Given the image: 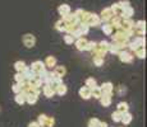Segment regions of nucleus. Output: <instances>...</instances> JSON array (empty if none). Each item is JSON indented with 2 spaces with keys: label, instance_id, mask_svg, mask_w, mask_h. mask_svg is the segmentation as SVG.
<instances>
[{
  "label": "nucleus",
  "instance_id": "33",
  "mask_svg": "<svg viewBox=\"0 0 147 127\" xmlns=\"http://www.w3.org/2000/svg\"><path fill=\"white\" fill-rule=\"evenodd\" d=\"M134 55L137 56L138 59H141V60H143V59L146 57V49H145V47H141V49L136 50V51H134Z\"/></svg>",
  "mask_w": 147,
  "mask_h": 127
},
{
  "label": "nucleus",
  "instance_id": "10",
  "mask_svg": "<svg viewBox=\"0 0 147 127\" xmlns=\"http://www.w3.org/2000/svg\"><path fill=\"white\" fill-rule=\"evenodd\" d=\"M87 42H88V39L84 38V37L77 38V39L74 41V46H76V49H77L78 51H84V49H86Z\"/></svg>",
  "mask_w": 147,
  "mask_h": 127
},
{
  "label": "nucleus",
  "instance_id": "28",
  "mask_svg": "<svg viewBox=\"0 0 147 127\" xmlns=\"http://www.w3.org/2000/svg\"><path fill=\"white\" fill-rule=\"evenodd\" d=\"M14 102H16L18 106H23V104L26 103V95H24L23 93H18V94H16V97H14Z\"/></svg>",
  "mask_w": 147,
  "mask_h": 127
},
{
  "label": "nucleus",
  "instance_id": "38",
  "mask_svg": "<svg viewBox=\"0 0 147 127\" xmlns=\"http://www.w3.org/2000/svg\"><path fill=\"white\" fill-rule=\"evenodd\" d=\"M121 114H123V113H120L119 111L113 112V113H111V120L114 121V122H120V121H121Z\"/></svg>",
  "mask_w": 147,
  "mask_h": 127
},
{
  "label": "nucleus",
  "instance_id": "9",
  "mask_svg": "<svg viewBox=\"0 0 147 127\" xmlns=\"http://www.w3.org/2000/svg\"><path fill=\"white\" fill-rule=\"evenodd\" d=\"M100 89H101L102 94H113V92H114V85H113V83H110V81H106V83H104L102 85L100 86Z\"/></svg>",
  "mask_w": 147,
  "mask_h": 127
},
{
  "label": "nucleus",
  "instance_id": "14",
  "mask_svg": "<svg viewBox=\"0 0 147 127\" xmlns=\"http://www.w3.org/2000/svg\"><path fill=\"white\" fill-rule=\"evenodd\" d=\"M78 93H80V97L82 98V99H84V100H88L90 98H91V89L87 88L86 85L82 86Z\"/></svg>",
  "mask_w": 147,
  "mask_h": 127
},
{
  "label": "nucleus",
  "instance_id": "12",
  "mask_svg": "<svg viewBox=\"0 0 147 127\" xmlns=\"http://www.w3.org/2000/svg\"><path fill=\"white\" fill-rule=\"evenodd\" d=\"M58 13H59V15H61V18H63V17L68 15L69 13H72V9H70V7L68 4H61L58 7Z\"/></svg>",
  "mask_w": 147,
  "mask_h": 127
},
{
  "label": "nucleus",
  "instance_id": "2",
  "mask_svg": "<svg viewBox=\"0 0 147 127\" xmlns=\"http://www.w3.org/2000/svg\"><path fill=\"white\" fill-rule=\"evenodd\" d=\"M146 45V38L145 37H141V36H136L133 39H131L129 41V45H128V49L131 51H134L141 49V47H145Z\"/></svg>",
  "mask_w": 147,
  "mask_h": 127
},
{
  "label": "nucleus",
  "instance_id": "16",
  "mask_svg": "<svg viewBox=\"0 0 147 127\" xmlns=\"http://www.w3.org/2000/svg\"><path fill=\"white\" fill-rule=\"evenodd\" d=\"M44 64H45V67L46 69H54V67L56 66V59L54 57V56H47L46 59H45V61H44Z\"/></svg>",
  "mask_w": 147,
  "mask_h": 127
},
{
  "label": "nucleus",
  "instance_id": "25",
  "mask_svg": "<svg viewBox=\"0 0 147 127\" xmlns=\"http://www.w3.org/2000/svg\"><path fill=\"white\" fill-rule=\"evenodd\" d=\"M22 74H23V76H24V79H26V81H28V80H31L32 78H35L36 76V74L32 71V70L30 69V66H26L24 67V70L22 71Z\"/></svg>",
  "mask_w": 147,
  "mask_h": 127
},
{
  "label": "nucleus",
  "instance_id": "8",
  "mask_svg": "<svg viewBox=\"0 0 147 127\" xmlns=\"http://www.w3.org/2000/svg\"><path fill=\"white\" fill-rule=\"evenodd\" d=\"M41 92L44 93V95L46 98H53L54 95H55V90L50 84H42L41 86Z\"/></svg>",
  "mask_w": 147,
  "mask_h": 127
},
{
  "label": "nucleus",
  "instance_id": "27",
  "mask_svg": "<svg viewBox=\"0 0 147 127\" xmlns=\"http://www.w3.org/2000/svg\"><path fill=\"white\" fill-rule=\"evenodd\" d=\"M117 111H119L120 113H125V112H129V104L127 102H119L117 106Z\"/></svg>",
  "mask_w": 147,
  "mask_h": 127
},
{
  "label": "nucleus",
  "instance_id": "21",
  "mask_svg": "<svg viewBox=\"0 0 147 127\" xmlns=\"http://www.w3.org/2000/svg\"><path fill=\"white\" fill-rule=\"evenodd\" d=\"M110 24H111L113 28H115V29H120L121 28V17L113 15V18L110 19Z\"/></svg>",
  "mask_w": 147,
  "mask_h": 127
},
{
  "label": "nucleus",
  "instance_id": "42",
  "mask_svg": "<svg viewBox=\"0 0 147 127\" xmlns=\"http://www.w3.org/2000/svg\"><path fill=\"white\" fill-rule=\"evenodd\" d=\"M96 43H97V42H95V41H88V42H87V45H86V49H84V51H90V52H91V51L95 49Z\"/></svg>",
  "mask_w": 147,
  "mask_h": 127
},
{
  "label": "nucleus",
  "instance_id": "7",
  "mask_svg": "<svg viewBox=\"0 0 147 127\" xmlns=\"http://www.w3.org/2000/svg\"><path fill=\"white\" fill-rule=\"evenodd\" d=\"M100 19H101V22L102 23H109L110 22V19L113 18V12H111V9L110 8H104L102 10H101V13H100Z\"/></svg>",
  "mask_w": 147,
  "mask_h": 127
},
{
  "label": "nucleus",
  "instance_id": "11",
  "mask_svg": "<svg viewBox=\"0 0 147 127\" xmlns=\"http://www.w3.org/2000/svg\"><path fill=\"white\" fill-rule=\"evenodd\" d=\"M100 103L102 104V107H109L113 102V94H101L100 97Z\"/></svg>",
  "mask_w": 147,
  "mask_h": 127
},
{
  "label": "nucleus",
  "instance_id": "18",
  "mask_svg": "<svg viewBox=\"0 0 147 127\" xmlns=\"http://www.w3.org/2000/svg\"><path fill=\"white\" fill-rule=\"evenodd\" d=\"M54 90H55V94H56V95H60V97H63V95H65V94H67L68 88H67L65 84L61 83L60 85L55 86V88H54Z\"/></svg>",
  "mask_w": 147,
  "mask_h": 127
},
{
  "label": "nucleus",
  "instance_id": "34",
  "mask_svg": "<svg viewBox=\"0 0 147 127\" xmlns=\"http://www.w3.org/2000/svg\"><path fill=\"white\" fill-rule=\"evenodd\" d=\"M109 52L113 53V55H118V53L120 52V50H119V47L114 43V42H111V43L109 45Z\"/></svg>",
  "mask_w": 147,
  "mask_h": 127
},
{
  "label": "nucleus",
  "instance_id": "15",
  "mask_svg": "<svg viewBox=\"0 0 147 127\" xmlns=\"http://www.w3.org/2000/svg\"><path fill=\"white\" fill-rule=\"evenodd\" d=\"M53 74L55 75V76H58V78H61L63 79V76L67 74V69H65V66H55L53 69Z\"/></svg>",
  "mask_w": 147,
  "mask_h": 127
},
{
  "label": "nucleus",
  "instance_id": "3",
  "mask_svg": "<svg viewBox=\"0 0 147 127\" xmlns=\"http://www.w3.org/2000/svg\"><path fill=\"white\" fill-rule=\"evenodd\" d=\"M22 43L27 47V49H33L36 45V37L32 35V33H26L22 37Z\"/></svg>",
  "mask_w": 147,
  "mask_h": 127
},
{
  "label": "nucleus",
  "instance_id": "35",
  "mask_svg": "<svg viewBox=\"0 0 147 127\" xmlns=\"http://www.w3.org/2000/svg\"><path fill=\"white\" fill-rule=\"evenodd\" d=\"M23 84H24V83H14L13 86H12L13 93H16V94L21 93V92H22V88H23Z\"/></svg>",
  "mask_w": 147,
  "mask_h": 127
},
{
  "label": "nucleus",
  "instance_id": "19",
  "mask_svg": "<svg viewBox=\"0 0 147 127\" xmlns=\"http://www.w3.org/2000/svg\"><path fill=\"white\" fill-rule=\"evenodd\" d=\"M110 9H111V12H113V15L121 17V14H123V8L119 5V3H114V4L110 7Z\"/></svg>",
  "mask_w": 147,
  "mask_h": 127
},
{
  "label": "nucleus",
  "instance_id": "26",
  "mask_svg": "<svg viewBox=\"0 0 147 127\" xmlns=\"http://www.w3.org/2000/svg\"><path fill=\"white\" fill-rule=\"evenodd\" d=\"M37 100H38V95L35 94V93H30V94L26 95V103L31 104V106H32V104H36Z\"/></svg>",
  "mask_w": 147,
  "mask_h": 127
},
{
  "label": "nucleus",
  "instance_id": "43",
  "mask_svg": "<svg viewBox=\"0 0 147 127\" xmlns=\"http://www.w3.org/2000/svg\"><path fill=\"white\" fill-rule=\"evenodd\" d=\"M118 3H119V5L123 8V9L127 7H131V3H129L128 0H120V1H118Z\"/></svg>",
  "mask_w": 147,
  "mask_h": 127
},
{
  "label": "nucleus",
  "instance_id": "31",
  "mask_svg": "<svg viewBox=\"0 0 147 127\" xmlns=\"http://www.w3.org/2000/svg\"><path fill=\"white\" fill-rule=\"evenodd\" d=\"M26 66H27L26 63H24V61H22V60H18V61H16V63H14V69H16L17 72H22Z\"/></svg>",
  "mask_w": 147,
  "mask_h": 127
},
{
  "label": "nucleus",
  "instance_id": "45",
  "mask_svg": "<svg viewBox=\"0 0 147 127\" xmlns=\"http://www.w3.org/2000/svg\"><path fill=\"white\" fill-rule=\"evenodd\" d=\"M28 127H40V125L37 123V121H33V122L28 123Z\"/></svg>",
  "mask_w": 147,
  "mask_h": 127
},
{
  "label": "nucleus",
  "instance_id": "44",
  "mask_svg": "<svg viewBox=\"0 0 147 127\" xmlns=\"http://www.w3.org/2000/svg\"><path fill=\"white\" fill-rule=\"evenodd\" d=\"M54 125H55V118H54V117H49V118H47L46 127H54Z\"/></svg>",
  "mask_w": 147,
  "mask_h": 127
},
{
  "label": "nucleus",
  "instance_id": "30",
  "mask_svg": "<svg viewBox=\"0 0 147 127\" xmlns=\"http://www.w3.org/2000/svg\"><path fill=\"white\" fill-rule=\"evenodd\" d=\"M101 94H102V93H101L100 86L95 85L94 88H91V98H95V99H100Z\"/></svg>",
  "mask_w": 147,
  "mask_h": 127
},
{
  "label": "nucleus",
  "instance_id": "36",
  "mask_svg": "<svg viewBox=\"0 0 147 127\" xmlns=\"http://www.w3.org/2000/svg\"><path fill=\"white\" fill-rule=\"evenodd\" d=\"M84 85L87 86V88H94L95 85H97V83H96V79L95 78H88V79H86V83H84Z\"/></svg>",
  "mask_w": 147,
  "mask_h": 127
},
{
  "label": "nucleus",
  "instance_id": "20",
  "mask_svg": "<svg viewBox=\"0 0 147 127\" xmlns=\"http://www.w3.org/2000/svg\"><path fill=\"white\" fill-rule=\"evenodd\" d=\"M63 19L64 22H65L67 24H77L78 23V21H77V17L74 15V13H69L68 15H65V17H63Z\"/></svg>",
  "mask_w": 147,
  "mask_h": 127
},
{
  "label": "nucleus",
  "instance_id": "41",
  "mask_svg": "<svg viewBox=\"0 0 147 127\" xmlns=\"http://www.w3.org/2000/svg\"><path fill=\"white\" fill-rule=\"evenodd\" d=\"M14 81H16V83H24L26 79H24V76L22 72H17V74L14 75Z\"/></svg>",
  "mask_w": 147,
  "mask_h": 127
},
{
  "label": "nucleus",
  "instance_id": "1",
  "mask_svg": "<svg viewBox=\"0 0 147 127\" xmlns=\"http://www.w3.org/2000/svg\"><path fill=\"white\" fill-rule=\"evenodd\" d=\"M109 45L110 42L107 41H100L98 43H96L95 49L91 51L92 52V57H96V56H100V57H105V55L109 52Z\"/></svg>",
  "mask_w": 147,
  "mask_h": 127
},
{
  "label": "nucleus",
  "instance_id": "13",
  "mask_svg": "<svg viewBox=\"0 0 147 127\" xmlns=\"http://www.w3.org/2000/svg\"><path fill=\"white\" fill-rule=\"evenodd\" d=\"M134 27V22L132 18L129 19H123L121 18V29L123 31H128V29H133Z\"/></svg>",
  "mask_w": 147,
  "mask_h": 127
},
{
  "label": "nucleus",
  "instance_id": "32",
  "mask_svg": "<svg viewBox=\"0 0 147 127\" xmlns=\"http://www.w3.org/2000/svg\"><path fill=\"white\" fill-rule=\"evenodd\" d=\"M47 118H49V116L46 114H40L37 118V123L40 125V127H46L47 125Z\"/></svg>",
  "mask_w": 147,
  "mask_h": 127
},
{
  "label": "nucleus",
  "instance_id": "24",
  "mask_svg": "<svg viewBox=\"0 0 147 127\" xmlns=\"http://www.w3.org/2000/svg\"><path fill=\"white\" fill-rule=\"evenodd\" d=\"M132 15H134V9L132 7H127L123 9V14H121V18L123 19H129L132 18Z\"/></svg>",
  "mask_w": 147,
  "mask_h": 127
},
{
  "label": "nucleus",
  "instance_id": "22",
  "mask_svg": "<svg viewBox=\"0 0 147 127\" xmlns=\"http://www.w3.org/2000/svg\"><path fill=\"white\" fill-rule=\"evenodd\" d=\"M101 29H102L104 35L106 36H111L114 33V28H113V25L110 23H102L101 24Z\"/></svg>",
  "mask_w": 147,
  "mask_h": 127
},
{
  "label": "nucleus",
  "instance_id": "5",
  "mask_svg": "<svg viewBox=\"0 0 147 127\" xmlns=\"http://www.w3.org/2000/svg\"><path fill=\"white\" fill-rule=\"evenodd\" d=\"M118 56H119V60L121 61V63H124V64H131L132 61H133V59H134L133 53L129 52V51H127V50L120 51V52L118 53Z\"/></svg>",
  "mask_w": 147,
  "mask_h": 127
},
{
  "label": "nucleus",
  "instance_id": "4",
  "mask_svg": "<svg viewBox=\"0 0 147 127\" xmlns=\"http://www.w3.org/2000/svg\"><path fill=\"white\" fill-rule=\"evenodd\" d=\"M30 69L32 70L36 75H40V74H42V72L45 71V70H46V67H45V64L42 63L41 60H37V61H33V63L31 64Z\"/></svg>",
  "mask_w": 147,
  "mask_h": 127
},
{
  "label": "nucleus",
  "instance_id": "6",
  "mask_svg": "<svg viewBox=\"0 0 147 127\" xmlns=\"http://www.w3.org/2000/svg\"><path fill=\"white\" fill-rule=\"evenodd\" d=\"M86 24L88 25V27H98V25L102 24V22H101L98 14L91 13V14H90V17H88V19H87Z\"/></svg>",
  "mask_w": 147,
  "mask_h": 127
},
{
  "label": "nucleus",
  "instance_id": "40",
  "mask_svg": "<svg viewBox=\"0 0 147 127\" xmlns=\"http://www.w3.org/2000/svg\"><path fill=\"white\" fill-rule=\"evenodd\" d=\"M74 37H73L72 35H69V33H65V36H64V42H65L67 45H73L74 43Z\"/></svg>",
  "mask_w": 147,
  "mask_h": 127
},
{
  "label": "nucleus",
  "instance_id": "23",
  "mask_svg": "<svg viewBox=\"0 0 147 127\" xmlns=\"http://www.w3.org/2000/svg\"><path fill=\"white\" fill-rule=\"evenodd\" d=\"M132 120H133V116H132L131 112H125V113L121 114V121L120 122L123 123L124 126H127V125H129V123L132 122Z\"/></svg>",
  "mask_w": 147,
  "mask_h": 127
},
{
  "label": "nucleus",
  "instance_id": "37",
  "mask_svg": "<svg viewBox=\"0 0 147 127\" xmlns=\"http://www.w3.org/2000/svg\"><path fill=\"white\" fill-rule=\"evenodd\" d=\"M94 59V64L95 66L97 67H101L104 65V60H105V57H100V56H96V57H92Z\"/></svg>",
  "mask_w": 147,
  "mask_h": 127
},
{
  "label": "nucleus",
  "instance_id": "39",
  "mask_svg": "<svg viewBox=\"0 0 147 127\" xmlns=\"http://www.w3.org/2000/svg\"><path fill=\"white\" fill-rule=\"evenodd\" d=\"M100 123H101V121L98 120V118L94 117L88 121V127H100Z\"/></svg>",
  "mask_w": 147,
  "mask_h": 127
},
{
  "label": "nucleus",
  "instance_id": "29",
  "mask_svg": "<svg viewBox=\"0 0 147 127\" xmlns=\"http://www.w3.org/2000/svg\"><path fill=\"white\" fill-rule=\"evenodd\" d=\"M65 28H67V23L63 21V19H59L58 22L55 23V29L58 31V32H65Z\"/></svg>",
  "mask_w": 147,
  "mask_h": 127
},
{
  "label": "nucleus",
  "instance_id": "17",
  "mask_svg": "<svg viewBox=\"0 0 147 127\" xmlns=\"http://www.w3.org/2000/svg\"><path fill=\"white\" fill-rule=\"evenodd\" d=\"M28 84H30L32 88H41L42 86V80H41L40 75H36L35 78H32L31 80H28Z\"/></svg>",
  "mask_w": 147,
  "mask_h": 127
}]
</instances>
